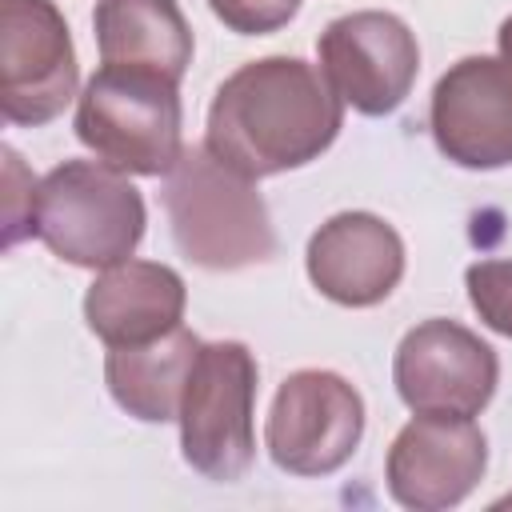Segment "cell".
I'll use <instances>...</instances> for the list:
<instances>
[{
    "mask_svg": "<svg viewBox=\"0 0 512 512\" xmlns=\"http://www.w3.org/2000/svg\"><path fill=\"white\" fill-rule=\"evenodd\" d=\"M344 128V100L300 56L240 64L212 96L204 144L236 172L260 180L312 164Z\"/></svg>",
    "mask_w": 512,
    "mask_h": 512,
    "instance_id": "obj_1",
    "label": "cell"
},
{
    "mask_svg": "<svg viewBox=\"0 0 512 512\" xmlns=\"http://www.w3.org/2000/svg\"><path fill=\"white\" fill-rule=\"evenodd\" d=\"M164 212L184 260L208 272L264 264L276 252V232L256 180L224 164L208 144L184 148L164 176Z\"/></svg>",
    "mask_w": 512,
    "mask_h": 512,
    "instance_id": "obj_2",
    "label": "cell"
},
{
    "mask_svg": "<svg viewBox=\"0 0 512 512\" xmlns=\"http://www.w3.org/2000/svg\"><path fill=\"white\" fill-rule=\"evenodd\" d=\"M76 140L124 176H168L184 152L180 84L124 64H100L76 100Z\"/></svg>",
    "mask_w": 512,
    "mask_h": 512,
    "instance_id": "obj_3",
    "label": "cell"
},
{
    "mask_svg": "<svg viewBox=\"0 0 512 512\" xmlns=\"http://www.w3.org/2000/svg\"><path fill=\"white\" fill-rule=\"evenodd\" d=\"M144 196L104 160H64L40 188L32 236L72 268H112L144 240Z\"/></svg>",
    "mask_w": 512,
    "mask_h": 512,
    "instance_id": "obj_4",
    "label": "cell"
},
{
    "mask_svg": "<svg viewBox=\"0 0 512 512\" xmlns=\"http://www.w3.org/2000/svg\"><path fill=\"white\" fill-rule=\"evenodd\" d=\"M256 356L240 340L200 344L184 404L180 452L192 472L216 484H236L256 460Z\"/></svg>",
    "mask_w": 512,
    "mask_h": 512,
    "instance_id": "obj_5",
    "label": "cell"
},
{
    "mask_svg": "<svg viewBox=\"0 0 512 512\" xmlns=\"http://www.w3.org/2000/svg\"><path fill=\"white\" fill-rule=\"evenodd\" d=\"M364 436V396L328 368L284 376L272 396L264 448L288 476H332L352 460Z\"/></svg>",
    "mask_w": 512,
    "mask_h": 512,
    "instance_id": "obj_6",
    "label": "cell"
},
{
    "mask_svg": "<svg viewBox=\"0 0 512 512\" xmlns=\"http://www.w3.org/2000/svg\"><path fill=\"white\" fill-rule=\"evenodd\" d=\"M76 48L52 0H0V112L40 128L76 96Z\"/></svg>",
    "mask_w": 512,
    "mask_h": 512,
    "instance_id": "obj_7",
    "label": "cell"
},
{
    "mask_svg": "<svg viewBox=\"0 0 512 512\" xmlns=\"http://www.w3.org/2000/svg\"><path fill=\"white\" fill-rule=\"evenodd\" d=\"M320 72L336 96L360 116L396 112L420 72V44L412 28L392 12H348L332 20L320 40Z\"/></svg>",
    "mask_w": 512,
    "mask_h": 512,
    "instance_id": "obj_8",
    "label": "cell"
},
{
    "mask_svg": "<svg viewBox=\"0 0 512 512\" xmlns=\"http://www.w3.org/2000/svg\"><path fill=\"white\" fill-rule=\"evenodd\" d=\"M392 380L412 412L428 416H480L496 392L500 360L464 324L432 316L404 332Z\"/></svg>",
    "mask_w": 512,
    "mask_h": 512,
    "instance_id": "obj_9",
    "label": "cell"
},
{
    "mask_svg": "<svg viewBox=\"0 0 512 512\" xmlns=\"http://www.w3.org/2000/svg\"><path fill=\"white\" fill-rule=\"evenodd\" d=\"M428 128L444 160L492 172L512 164V64L464 56L432 88Z\"/></svg>",
    "mask_w": 512,
    "mask_h": 512,
    "instance_id": "obj_10",
    "label": "cell"
},
{
    "mask_svg": "<svg viewBox=\"0 0 512 512\" xmlns=\"http://www.w3.org/2000/svg\"><path fill=\"white\" fill-rule=\"evenodd\" d=\"M488 468V440L468 416L416 412L392 440L384 480L396 504L412 512L456 508Z\"/></svg>",
    "mask_w": 512,
    "mask_h": 512,
    "instance_id": "obj_11",
    "label": "cell"
},
{
    "mask_svg": "<svg viewBox=\"0 0 512 512\" xmlns=\"http://www.w3.org/2000/svg\"><path fill=\"white\" fill-rule=\"evenodd\" d=\"M308 280L344 308H372L392 296L404 276V240L376 212H336L304 252Z\"/></svg>",
    "mask_w": 512,
    "mask_h": 512,
    "instance_id": "obj_12",
    "label": "cell"
},
{
    "mask_svg": "<svg viewBox=\"0 0 512 512\" xmlns=\"http://www.w3.org/2000/svg\"><path fill=\"white\" fill-rule=\"evenodd\" d=\"M184 304L188 288L176 268L160 260H120L100 268L84 292V320L108 348H132L180 328Z\"/></svg>",
    "mask_w": 512,
    "mask_h": 512,
    "instance_id": "obj_13",
    "label": "cell"
},
{
    "mask_svg": "<svg viewBox=\"0 0 512 512\" xmlns=\"http://www.w3.org/2000/svg\"><path fill=\"white\" fill-rule=\"evenodd\" d=\"M92 28L100 64L148 68L176 84L192 64V28L176 0H100Z\"/></svg>",
    "mask_w": 512,
    "mask_h": 512,
    "instance_id": "obj_14",
    "label": "cell"
},
{
    "mask_svg": "<svg viewBox=\"0 0 512 512\" xmlns=\"http://www.w3.org/2000/svg\"><path fill=\"white\" fill-rule=\"evenodd\" d=\"M196 356H200V340L196 332L180 324L164 332L160 340L132 344V348H108L104 380H108L112 400L128 416L144 424L180 420V404H184V388H188Z\"/></svg>",
    "mask_w": 512,
    "mask_h": 512,
    "instance_id": "obj_15",
    "label": "cell"
},
{
    "mask_svg": "<svg viewBox=\"0 0 512 512\" xmlns=\"http://www.w3.org/2000/svg\"><path fill=\"white\" fill-rule=\"evenodd\" d=\"M464 288H468V304L476 308V316L512 340V260H476L464 272Z\"/></svg>",
    "mask_w": 512,
    "mask_h": 512,
    "instance_id": "obj_16",
    "label": "cell"
},
{
    "mask_svg": "<svg viewBox=\"0 0 512 512\" xmlns=\"http://www.w3.org/2000/svg\"><path fill=\"white\" fill-rule=\"evenodd\" d=\"M208 8L236 36H268L300 12V0H208Z\"/></svg>",
    "mask_w": 512,
    "mask_h": 512,
    "instance_id": "obj_17",
    "label": "cell"
},
{
    "mask_svg": "<svg viewBox=\"0 0 512 512\" xmlns=\"http://www.w3.org/2000/svg\"><path fill=\"white\" fill-rule=\"evenodd\" d=\"M0 156H4V248H16L24 236H28V212L20 208V204H28V208H36V180L24 172V164H20V156H16V148H0Z\"/></svg>",
    "mask_w": 512,
    "mask_h": 512,
    "instance_id": "obj_18",
    "label": "cell"
},
{
    "mask_svg": "<svg viewBox=\"0 0 512 512\" xmlns=\"http://www.w3.org/2000/svg\"><path fill=\"white\" fill-rule=\"evenodd\" d=\"M496 40H500V56L512 64V16L500 24V32H496Z\"/></svg>",
    "mask_w": 512,
    "mask_h": 512,
    "instance_id": "obj_19",
    "label": "cell"
},
{
    "mask_svg": "<svg viewBox=\"0 0 512 512\" xmlns=\"http://www.w3.org/2000/svg\"><path fill=\"white\" fill-rule=\"evenodd\" d=\"M500 504H512V492H508V496H504V500H500Z\"/></svg>",
    "mask_w": 512,
    "mask_h": 512,
    "instance_id": "obj_20",
    "label": "cell"
}]
</instances>
